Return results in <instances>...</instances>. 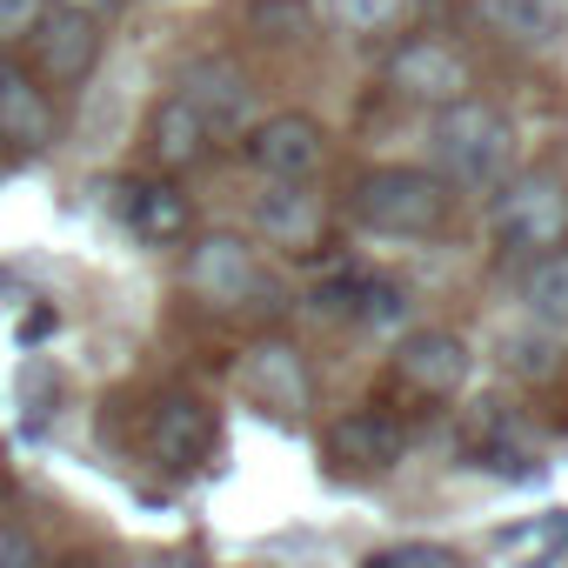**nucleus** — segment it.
<instances>
[{"label": "nucleus", "instance_id": "1", "mask_svg": "<svg viewBox=\"0 0 568 568\" xmlns=\"http://www.w3.org/2000/svg\"><path fill=\"white\" fill-rule=\"evenodd\" d=\"M428 154H435V168H442L455 187H468V194H501V187L515 181V128H508L488 101H475V94L435 114Z\"/></svg>", "mask_w": 568, "mask_h": 568}, {"label": "nucleus", "instance_id": "2", "mask_svg": "<svg viewBox=\"0 0 568 568\" xmlns=\"http://www.w3.org/2000/svg\"><path fill=\"white\" fill-rule=\"evenodd\" d=\"M355 221L368 234H435L448 221V187L428 168H375L355 187Z\"/></svg>", "mask_w": 568, "mask_h": 568}, {"label": "nucleus", "instance_id": "3", "mask_svg": "<svg viewBox=\"0 0 568 568\" xmlns=\"http://www.w3.org/2000/svg\"><path fill=\"white\" fill-rule=\"evenodd\" d=\"M488 227H495L501 247L541 261V254H555V247L568 241V187H561L555 174H521V181H508V187L495 194Z\"/></svg>", "mask_w": 568, "mask_h": 568}, {"label": "nucleus", "instance_id": "4", "mask_svg": "<svg viewBox=\"0 0 568 568\" xmlns=\"http://www.w3.org/2000/svg\"><path fill=\"white\" fill-rule=\"evenodd\" d=\"M187 288L207 302V308H261V295H274V281L261 274L254 247L241 234H201L187 247Z\"/></svg>", "mask_w": 568, "mask_h": 568}, {"label": "nucleus", "instance_id": "5", "mask_svg": "<svg viewBox=\"0 0 568 568\" xmlns=\"http://www.w3.org/2000/svg\"><path fill=\"white\" fill-rule=\"evenodd\" d=\"M241 148L261 181H288V187H308L328 161V134L315 114H267L241 134Z\"/></svg>", "mask_w": 568, "mask_h": 568}, {"label": "nucleus", "instance_id": "6", "mask_svg": "<svg viewBox=\"0 0 568 568\" xmlns=\"http://www.w3.org/2000/svg\"><path fill=\"white\" fill-rule=\"evenodd\" d=\"M34 81L54 94V88H81L101 61V21L94 14H74V8H48V21L34 28Z\"/></svg>", "mask_w": 568, "mask_h": 568}, {"label": "nucleus", "instance_id": "7", "mask_svg": "<svg viewBox=\"0 0 568 568\" xmlns=\"http://www.w3.org/2000/svg\"><path fill=\"white\" fill-rule=\"evenodd\" d=\"M174 94L194 108V121L207 128V141H241L254 128V81L234 61H194Z\"/></svg>", "mask_w": 568, "mask_h": 568}, {"label": "nucleus", "instance_id": "8", "mask_svg": "<svg viewBox=\"0 0 568 568\" xmlns=\"http://www.w3.org/2000/svg\"><path fill=\"white\" fill-rule=\"evenodd\" d=\"M388 88L402 94V101H422V108H455V101H468V88H475V74H468V61L448 48V41H408V48H395V61H388Z\"/></svg>", "mask_w": 568, "mask_h": 568}, {"label": "nucleus", "instance_id": "9", "mask_svg": "<svg viewBox=\"0 0 568 568\" xmlns=\"http://www.w3.org/2000/svg\"><path fill=\"white\" fill-rule=\"evenodd\" d=\"M121 227H128L141 247H174V241L194 234V201H187L174 181H161V174L121 181Z\"/></svg>", "mask_w": 568, "mask_h": 568}, {"label": "nucleus", "instance_id": "10", "mask_svg": "<svg viewBox=\"0 0 568 568\" xmlns=\"http://www.w3.org/2000/svg\"><path fill=\"white\" fill-rule=\"evenodd\" d=\"M54 134H61L54 94L28 74V61L0 54V141L8 148H48Z\"/></svg>", "mask_w": 568, "mask_h": 568}, {"label": "nucleus", "instance_id": "11", "mask_svg": "<svg viewBox=\"0 0 568 568\" xmlns=\"http://www.w3.org/2000/svg\"><path fill=\"white\" fill-rule=\"evenodd\" d=\"M148 448L161 468H201L214 455V408L201 395H168L148 415Z\"/></svg>", "mask_w": 568, "mask_h": 568}, {"label": "nucleus", "instance_id": "12", "mask_svg": "<svg viewBox=\"0 0 568 568\" xmlns=\"http://www.w3.org/2000/svg\"><path fill=\"white\" fill-rule=\"evenodd\" d=\"M234 382H241V395H247L254 408H274V415H302V408H308V368H302V355H295L288 342L247 348L241 368H234Z\"/></svg>", "mask_w": 568, "mask_h": 568}, {"label": "nucleus", "instance_id": "13", "mask_svg": "<svg viewBox=\"0 0 568 568\" xmlns=\"http://www.w3.org/2000/svg\"><path fill=\"white\" fill-rule=\"evenodd\" d=\"M468 348L448 335V328H415V335H402V348H395V375L415 388V395H462V382H468Z\"/></svg>", "mask_w": 568, "mask_h": 568}, {"label": "nucleus", "instance_id": "14", "mask_svg": "<svg viewBox=\"0 0 568 568\" xmlns=\"http://www.w3.org/2000/svg\"><path fill=\"white\" fill-rule=\"evenodd\" d=\"M408 448V428L388 415V408H348L335 428H328V455L342 468H395Z\"/></svg>", "mask_w": 568, "mask_h": 568}, {"label": "nucleus", "instance_id": "15", "mask_svg": "<svg viewBox=\"0 0 568 568\" xmlns=\"http://www.w3.org/2000/svg\"><path fill=\"white\" fill-rule=\"evenodd\" d=\"M148 154H154V168H161V174H181V168H201V161L214 154V141H207V128L194 121V108H187L181 94H168V101H154V114H148Z\"/></svg>", "mask_w": 568, "mask_h": 568}, {"label": "nucleus", "instance_id": "16", "mask_svg": "<svg viewBox=\"0 0 568 568\" xmlns=\"http://www.w3.org/2000/svg\"><path fill=\"white\" fill-rule=\"evenodd\" d=\"M254 227L274 241V247H315L322 241V201L308 187H288V181H267L261 201H254Z\"/></svg>", "mask_w": 568, "mask_h": 568}, {"label": "nucleus", "instance_id": "17", "mask_svg": "<svg viewBox=\"0 0 568 568\" xmlns=\"http://www.w3.org/2000/svg\"><path fill=\"white\" fill-rule=\"evenodd\" d=\"M481 21L515 48H548L561 34V0H481Z\"/></svg>", "mask_w": 568, "mask_h": 568}, {"label": "nucleus", "instance_id": "18", "mask_svg": "<svg viewBox=\"0 0 568 568\" xmlns=\"http://www.w3.org/2000/svg\"><path fill=\"white\" fill-rule=\"evenodd\" d=\"M521 302H528V322H541V328H568V247H555V254H541V261L528 267Z\"/></svg>", "mask_w": 568, "mask_h": 568}, {"label": "nucleus", "instance_id": "19", "mask_svg": "<svg viewBox=\"0 0 568 568\" xmlns=\"http://www.w3.org/2000/svg\"><path fill=\"white\" fill-rule=\"evenodd\" d=\"M501 362H508V375H521V382H555V375H561V335L541 328V322H528V328H515V335L501 342Z\"/></svg>", "mask_w": 568, "mask_h": 568}, {"label": "nucleus", "instance_id": "20", "mask_svg": "<svg viewBox=\"0 0 568 568\" xmlns=\"http://www.w3.org/2000/svg\"><path fill=\"white\" fill-rule=\"evenodd\" d=\"M355 322L362 328H402L408 322V288H402V281H388V274H368L362 267V288H355Z\"/></svg>", "mask_w": 568, "mask_h": 568}, {"label": "nucleus", "instance_id": "21", "mask_svg": "<svg viewBox=\"0 0 568 568\" xmlns=\"http://www.w3.org/2000/svg\"><path fill=\"white\" fill-rule=\"evenodd\" d=\"M328 21L348 28V34H388L402 14H408V0H322Z\"/></svg>", "mask_w": 568, "mask_h": 568}, {"label": "nucleus", "instance_id": "22", "mask_svg": "<svg viewBox=\"0 0 568 568\" xmlns=\"http://www.w3.org/2000/svg\"><path fill=\"white\" fill-rule=\"evenodd\" d=\"M247 21H254L267 41H302V34H308V8H302V0H254Z\"/></svg>", "mask_w": 568, "mask_h": 568}, {"label": "nucleus", "instance_id": "23", "mask_svg": "<svg viewBox=\"0 0 568 568\" xmlns=\"http://www.w3.org/2000/svg\"><path fill=\"white\" fill-rule=\"evenodd\" d=\"M48 8H54V0H0V54L34 41V28L48 21Z\"/></svg>", "mask_w": 568, "mask_h": 568}, {"label": "nucleus", "instance_id": "24", "mask_svg": "<svg viewBox=\"0 0 568 568\" xmlns=\"http://www.w3.org/2000/svg\"><path fill=\"white\" fill-rule=\"evenodd\" d=\"M0 568H48V548L28 521H0Z\"/></svg>", "mask_w": 568, "mask_h": 568}, {"label": "nucleus", "instance_id": "25", "mask_svg": "<svg viewBox=\"0 0 568 568\" xmlns=\"http://www.w3.org/2000/svg\"><path fill=\"white\" fill-rule=\"evenodd\" d=\"M368 568H455L448 548H395V555H368Z\"/></svg>", "mask_w": 568, "mask_h": 568}, {"label": "nucleus", "instance_id": "26", "mask_svg": "<svg viewBox=\"0 0 568 568\" xmlns=\"http://www.w3.org/2000/svg\"><path fill=\"white\" fill-rule=\"evenodd\" d=\"M54 8H74V14H94V21H101L108 8H121V0H54Z\"/></svg>", "mask_w": 568, "mask_h": 568}, {"label": "nucleus", "instance_id": "27", "mask_svg": "<svg viewBox=\"0 0 568 568\" xmlns=\"http://www.w3.org/2000/svg\"><path fill=\"white\" fill-rule=\"evenodd\" d=\"M161 568H194V561H181V555H174V561H161Z\"/></svg>", "mask_w": 568, "mask_h": 568}, {"label": "nucleus", "instance_id": "28", "mask_svg": "<svg viewBox=\"0 0 568 568\" xmlns=\"http://www.w3.org/2000/svg\"><path fill=\"white\" fill-rule=\"evenodd\" d=\"M68 568H94V561H68Z\"/></svg>", "mask_w": 568, "mask_h": 568}]
</instances>
